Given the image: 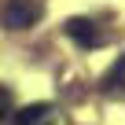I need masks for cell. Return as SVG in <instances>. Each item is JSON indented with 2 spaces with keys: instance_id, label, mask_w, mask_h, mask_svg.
Masks as SVG:
<instances>
[{
  "instance_id": "6da1fadb",
  "label": "cell",
  "mask_w": 125,
  "mask_h": 125,
  "mask_svg": "<svg viewBox=\"0 0 125 125\" xmlns=\"http://www.w3.org/2000/svg\"><path fill=\"white\" fill-rule=\"evenodd\" d=\"M0 19H4L8 30H30L41 19V4H33V0H8L0 8Z\"/></svg>"
},
{
  "instance_id": "3957f363",
  "label": "cell",
  "mask_w": 125,
  "mask_h": 125,
  "mask_svg": "<svg viewBox=\"0 0 125 125\" xmlns=\"http://www.w3.org/2000/svg\"><path fill=\"white\" fill-rule=\"evenodd\" d=\"M66 33H70L81 48H88V44H96V41H99V33H96V22H92V19H70V22H66Z\"/></svg>"
},
{
  "instance_id": "7a4b0ae2",
  "label": "cell",
  "mask_w": 125,
  "mask_h": 125,
  "mask_svg": "<svg viewBox=\"0 0 125 125\" xmlns=\"http://www.w3.org/2000/svg\"><path fill=\"white\" fill-rule=\"evenodd\" d=\"M52 107L48 103H30V107H22L19 114H15V125H52Z\"/></svg>"
},
{
  "instance_id": "5b68a950",
  "label": "cell",
  "mask_w": 125,
  "mask_h": 125,
  "mask_svg": "<svg viewBox=\"0 0 125 125\" xmlns=\"http://www.w3.org/2000/svg\"><path fill=\"white\" fill-rule=\"evenodd\" d=\"M110 81H121V85H125V59H121V62H118V66L110 70Z\"/></svg>"
},
{
  "instance_id": "277c9868",
  "label": "cell",
  "mask_w": 125,
  "mask_h": 125,
  "mask_svg": "<svg viewBox=\"0 0 125 125\" xmlns=\"http://www.w3.org/2000/svg\"><path fill=\"white\" fill-rule=\"evenodd\" d=\"M8 110H11V92H8L4 85H0V118H4Z\"/></svg>"
}]
</instances>
